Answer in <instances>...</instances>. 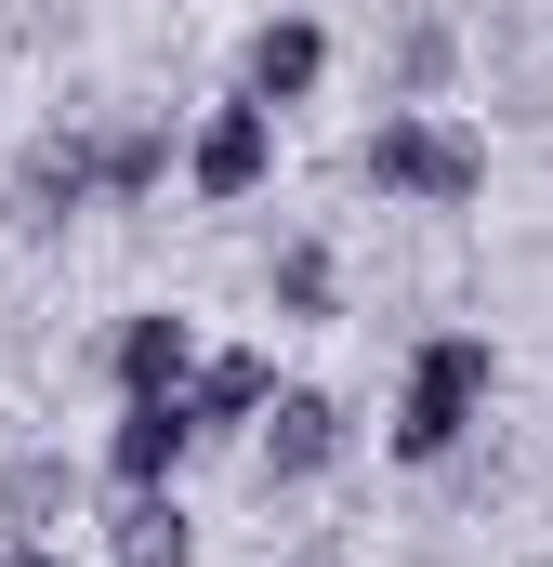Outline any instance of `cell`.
Returning a JSON list of instances; mask_svg holds the SVG:
<instances>
[{
    "instance_id": "obj_1",
    "label": "cell",
    "mask_w": 553,
    "mask_h": 567,
    "mask_svg": "<svg viewBox=\"0 0 553 567\" xmlns=\"http://www.w3.org/2000/svg\"><path fill=\"white\" fill-rule=\"evenodd\" d=\"M501 410V343L488 330H421L409 370H396V410H383V462L396 475H448Z\"/></svg>"
},
{
    "instance_id": "obj_2",
    "label": "cell",
    "mask_w": 553,
    "mask_h": 567,
    "mask_svg": "<svg viewBox=\"0 0 553 567\" xmlns=\"http://www.w3.org/2000/svg\"><path fill=\"white\" fill-rule=\"evenodd\" d=\"M356 185L383 198V212H474L488 198V133L461 120V106H383L369 133H356Z\"/></svg>"
},
{
    "instance_id": "obj_3",
    "label": "cell",
    "mask_w": 553,
    "mask_h": 567,
    "mask_svg": "<svg viewBox=\"0 0 553 567\" xmlns=\"http://www.w3.org/2000/svg\"><path fill=\"white\" fill-rule=\"evenodd\" d=\"M80 212H106V158H93V120H53V133L13 145V172H0V225H13L27 251H53Z\"/></svg>"
},
{
    "instance_id": "obj_4",
    "label": "cell",
    "mask_w": 553,
    "mask_h": 567,
    "mask_svg": "<svg viewBox=\"0 0 553 567\" xmlns=\"http://www.w3.org/2000/svg\"><path fill=\"white\" fill-rule=\"evenodd\" d=\"M251 502H303V488H330L343 462H356V410L330 396V383H290L264 423H251Z\"/></svg>"
},
{
    "instance_id": "obj_5",
    "label": "cell",
    "mask_w": 553,
    "mask_h": 567,
    "mask_svg": "<svg viewBox=\"0 0 553 567\" xmlns=\"http://www.w3.org/2000/svg\"><path fill=\"white\" fill-rule=\"evenodd\" d=\"M264 185H276V106L211 93V106L185 120V198H198V212H251Z\"/></svg>"
},
{
    "instance_id": "obj_6",
    "label": "cell",
    "mask_w": 553,
    "mask_h": 567,
    "mask_svg": "<svg viewBox=\"0 0 553 567\" xmlns=\"http://www.w3.org/2000/svg\"><path fill=\"white\" fill-rule=\"evenodd\" d=\"M198 449H211V435H198L185 396H119V423H106V449H93V475H106V502H133V488H185Z\"/></svg>"
},
{
    "instance_id": "obj_7",
    "label": "cell",
    "mask_w": 553,
    "mask_h": 567,
    "mask_svg": "<svg viewBox=\"0 0 553 567\" xmlns=\"http://www.w3.org/2000/svg\"><path fill=\"white\" fill-rule=\"evenodd\" d=\"M461 66H474V40H461L448 0H396L383 13V106H448Z\"/></svg>"
},
{
    "instance_id": "obj_8",
    "label": "cell",
    "mask_w": 553,
    "mask_h": 567,
    "mask_svg": "<svg viewBox=\"0 0 553 567\" xmlns=\"http://www.w3.org/2000/svg\"><path fill=\"white\" fill-rule=\"evenodd\" d=\"M106 475L66 449V435H27V449H0V542H53L80 502H93Z\"/></svg>"
},
{
    "instance_id": "obj_9",
    "label": "cell",
    "mask_w": 553,
    "mask_h": 567,
    "mask_svg": "<svg viewBox=\"0 0 553 567\" xmlns=\"http://www.w3.org/2000/svg\"><path fill=\"white\" fill-rule=\"evenodd\" d=\"M198 357H211V330H198L185 303H133V317L106 330V383H119V396H185Z\"/></svg>"
},
{
    "instance_id": "obj_10",
    "label": "cell",
    "mask_w": 553,
    "mask_h": 567,
    "mask_svg": "<svg viewBox=\"0 0 553 567\" xmlns=\"http://www.w3.org/2000/svg\"><path fill=\"white\" fill-rule=\"evenodd\" d=\"M238 93L276 106V120L316 106V93H330V27H316V13H264V27L238 40Z\"/></svg>"
},
{
    "instance_id": "obj_11",
    "label": "cell",
    "mask_w": 553,
    "mask_h": 567,
    "mask_svg": "<svg viewBox=\"0 0 553 567\" xmlns=\"http://www.w3.org/2000/svg\"><path fill=\"white\" fill-rule=\"evenodd\" d=\"M93 158H106V212H145V198L185 172V120H171V106H106V120H93Z\"/></svg>"
},
{
    "instance_id": "obj_12",
    "label": "cell",
    "mask_w": 553,
    "mask_h": 567,
    "mask_svg": "<svg viewBox=\"0 0 553 567\" xmlns=\"http://www.w3.org/2000/svg\"><path fill=\"white\" fill-rule=\"evenodd\" d=\"M276 396H290V383H276L264 343H211V357H198V383H185V410H198L211 449H251V423H264Z\"/></svg>"
},
{
    "instance_id": "obj_13",
    "label": "cell",
    "mask_w": 553,
    "mask_h": 567,
    "mask_svg": "<svg viewBox=\"0 0 553 567\" xmlns=\"http://www.w3.org/2000/svg\"><path fill=\"white\" fill-rule=\"evenodd\" d=\"M264 317L276 330H330V317H343V251H330L316 225H290L264 251Z\"/></svg>"
},
{
    "instance_id": "obj_14",
    "label": "cell",
    "mask_w": 553,
    "mask_h": 567,
    "mask_svg": "<svg viewBox=\"0 0 553 567\" xmlns=\"http://www.w3.org/2000/svg\"><path fill=\"white\" fill-rule=\"evenodd\" d=\"M106 567H198V515H185V488H133V502H106Z\"/></svg>"
},
{
    "instance_id": "obj_15",
    "label": "cell",
    "mask_w": 553,
    "mask_h": 567,
    "mask_svg": "<svg viewBox=\"0 0 553 567\" xmlns=\"http://www.w3.org/2000/svg\"><path fill=\"white\" fill-rule=\"evenodd\" d=\"M0 567H66V555H53V542H0Z\"/></svg>"
}]
</instances>
